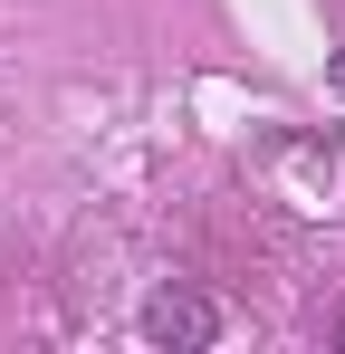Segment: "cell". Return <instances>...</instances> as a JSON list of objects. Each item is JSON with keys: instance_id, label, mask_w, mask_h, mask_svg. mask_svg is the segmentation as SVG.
I'll list each match as a JSON object with an SVG mask.
<instances>
[{"instance_id": "obj_1", "label": "cell", "mask_w": 345, "mask_h": 354, "mask_svg": "<svg viewBox=\"0 0 345 354\" xmlns=\"http://www.w3.org/2000/svg\"><path fill=\"white\" fill-rule=\"evenodd\" d=\"M144 335H154V345H211V335H221V306L202 288H163L144 306Z\"/></svg>"}]
</instances>
